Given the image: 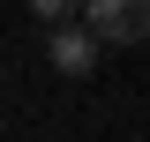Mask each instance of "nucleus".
Here are the masks:
<instances>
[{"mask_svg":"<svg viewBox=\"0 0 150 142\" xmlns=\"http://www.w3.org/2000/svg\"><path fill=\"white\" fill-rule=\"evenodd\" d=\"M98 45H150V0H75Z\"/></svg>","mask_w":150,"mask_h":142,"instance_id":"obj_1","label":"nucleus"},{"mask_svg":"<svg viewBox=\"0 0 150 142\" xmlns=\"http://www.w3.org/2000/svg\"><path fill=\"white\" fill-rule=\"evenodd\" d=\"M45 53H53V67H60V75H90L105 45H98L83 22H68V15H60V22H45Z\"/></svg>","mask_w":150,"mask_h":142,"instance_id":"obj_2","label":"nucleus"},{"mask_svg":"<svg viewBox=\"0 0 150 142\" xmlns=\"http://www.w3.org/2000/svg\"><path fill=\"white\" fill-rule=\"evenodd\" d=\"M23 8H30L38 22H60V15H75V0H23Z\"/></svg>","mask_w":150,"mask_h":142,"instance_id":"obj_3","label":"nucleus"}]
</instances>
